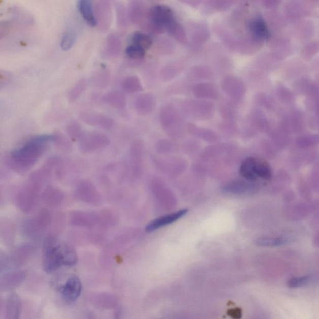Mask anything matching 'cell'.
I'll return each mask as SVG.
<instances>
[{
	"instance_id": "17",
	"label": "cell",
	"mask_w": 319,
	"mask_h": 319,
	"mask_svg": "<svg viewBox=\"0 0 319 319\" xmlns=\"http://www.w3.org/2000/svg\"><path fill=\"white\" fill-rule=\"evenodd\" d=\"M104 103L115 109L123 108L126 105V99L122 92L114 90L107 92L103 96Z\"/></svg>"
},
{
	"instance_id": "26",
	"label": "cell",
	"mask_w": 319,
	"mask_h": 319,
	"mask_svg": "<svg viewBox=\"0 0 319 319\" xmlns=\"http://www.w3.org/2000/svg\"><path fill=\"white\" fill-rule=\"evenodd\" d=\"M121 86L124 91L128 93L138 92L142 89L139 79L136 76H129L123 79Z\"/></svg>"
},
{
	"instance_id": "15",
	"label": "cell",
	"mask_w": 319,
	"mask_h": 319,
	"mask_svg": "<svg viewBox=\"0 0 319 319\" xmlns=\"http://www.w3.org/2000/svg\"><path fill=\"white\" fill-rule=\"evenodd\" d=\"M249 29L255 38L260 40L268 39L269 32L265 21L260 18H255L249 24Z\"/></svg>"
},
{
	"instance_id": "20",
	"label": "cell",
	"mask_w": 319,
	"mask_h": 319,
	"mask_svg": "<svg viewBox=\"0 0 319 319\" xmlns=\"http://www.w3.org/2000/svg\"><path fill=\"white\" fill-rule=\"evenodd\" d=\"M63 193L59 189L53 186H49L43 194V199L49 205H57L62 202Z\"/></svg>"
},
{
	"instance_id": "25",
	"label": "cell",
	"mask_w": 319,
	"mask_h": 319,
	"mask_svg": "<svg viewBox=\"0 0 319 319\" xmlns=\"http://www.w3.org/2000/svg\"><path fill=\"white\" fill-rule=\"evenodd\" d=\"M288 239L283 236L280 237L262 238L257 239L255 244L257 246L263 247H277L288 243Z\"/></svg>"
},
{
	"instance_id": "3",
	"label": "cell",
	"mask_w": 319,
	"mask_h": 319,
	"mask_svg": "<svg viewBox=\"0 0 319 319\" xmlns=\"http://www.w3.org/2000/svg\"><path fill=\"white\" fill-rule=\"evenodd\" d=\"M42 185L31 179L19 191L16 197V203L24 212H28L34 208L37 202Z\"/></svg>"
},
{
	"instance_id": "14",
	"label": "cell",
	"mask_w": 319,
	"mask_h": 319,
	"mask_svg": "<svg viewBox=\"0 0 319 319\" xmlns=\"http://www.w3.org/2000/svg\"><path fill=\"white\" fill-rule=\"evenodd\" d=\"M78 9L84 20L88 25L94 27L98 24L92 0H79Z\"/></svg>"
},
{
	"instance_id": "4",
	"label": "cell",
	"mask_w": 319,
	"mask_h": 319,
	"mask_svg": "<svg viewBox=\"0 0 319 319\" xmlns=\"http://www.w3.org/2000/svg\"><path fill=\"white\" fill-rule=\"evenodd\" d=\"M110 144L109 137L99 132L84 133L79 140L80 149L84 152H93L103 149Z\"/></svg>"
},
{
	"instance_id": "18",
	"label": "cell",
	"mask_w": 319,
	"mask_h": 319,
	"mask_svg": "<svg viewBox=\"0 0 319 319\" xmlns=\"http://www.w3.org/2000/svg\"><path fill=\"white\" fill-rule=\"evenodd\" d=\"M239 173L247 180L257 181L258 177L256 172V158L248 157L244 160L241 165Z\"/></svg>"
},
{
	"instance_id": "10",
	"label": "cell",
	"mask_w": 319,
	"mask_h": 319,
	"mask_svg": "<svg viewBox=\"0 0 319 319\" xmlns=\"http://www.w3.org/2000/svg\"><path fill=\"white\" fill-rule=\"evenodd\" d=\"M187 213H188V210L183 209V210L177 211V212L159 217V218L153 220L150 224H148L146 228H145V230L148 233L155 232V230H158L160 228H163L167 226V225H169L177 221L181 217L185 216Z\"/></svg>"
},
{
	"instance_id": "24",
	"label": "cell",
	"mask_w": 319,
	"mask_h": 319,
	"mask_svg": "<svg viewBox=\"0 0 319 319\" xmlns=\"http://www.w3.org/2000/svg\"><path fill=\"white\" fill-rule=\"evenodd\" d=\"M256 172L258 178L269 180L272 178V171L270 166L265 161L256 158Z\"/></svg>"
},
{
	"instance_id": "27",
	"label": "cell",
	"mask_w": 319,
	"mask_h": 319,
	"mask_svg": "<svg viewBox=\"0 0 319 319\" xmlns=\"http://www.w3.org/2000/svg\"><path fill=\"white\" fill-rule=\"evenodd\" d=\"M63 265L67 266H74L78 263V254L73 248L66 246L62 247Z\"/></svg>"
},
{
	"instance_id": "30",
	"label": "cell",
	"mask_w": 319,
	"mask_h": 319,
	"mask_svg": "<svg viewBox=\"0 0 319 319\" xmlns=\"http://www.w3.org/2000/svg\"><path fill=\"white\" fill-rule=\"evenodd\" d=\"M166 27L170 34L172 35L177 40L180 41L181 42L186 40L185 31H184L182 27L175 20L168 24Z\"/></svg>"
},
{
	"instance_id": "28",
	"label": "cell",
	"mask_w": 319,
	"mask_h": 319,
	"mask_svg": "<svg viewBox=\"0 0 319 319\" xmlns=\"http://www.w3.org/2000/svg\"><path fill=\"white\" fill-rule=\"evenodd\" d=\"M67 131L68 136L73 140H78L83 134L81 124L76 120H71L68 123Z\"/></svg>"
},
{
	"instance_id": "9",
	"label": "cell",
	"mask_w": 319,
	"mask_h": 319,
	"mask_svg": "<svg viewBox=\"0 0 319 319\" xmlns=\"http://www.w3.org/2000/svg\"><path fill=\"white\" fill-rule=\"evenodd\" d=\"M150 17L153 24L161 27H166L168 24L175 20L172 10L163 5L153 7L150 10Z\"/></svg>"
},
{
	"instance_id": "1",
	"label": "cell",
	"mask_w": 319,
	"mask_h": 319,
	"mask_svg": "<svg viewBox=\"0 0 319 319\" xmlns=\"http://www.w3.org/2000/svg\"><path fill=\"white\" fill-rule=\"evenodd\" d=\"M52 141V135L32 137L10 153L8 158V166L15 172L28 171L45 154Z\"/></svg>"
},
{
	"instance_id": "32",
	"label": "cell",
	"mask_w": 319,
	"mask_h": 319,
	"mask_svg": "<svg viewBox=\"0 0 319 319\" xmlns=\"http://www.w3.org/2000/svg\"><path fill=\"white\" fill-rule=\"evenodd\" d=\"M109 74L106 71H101V72L94 74L91 80L92 83L95 86L100 88L106 87L109 84Z\"/></svg>"
},
{
	"instance_id": "11",
	"label": "cell",
	"mask_w": 319,
	"mask_h": 319,
	"mask_svg": "<svg viewBox=\"0 0 319 319\" xmlns=\"http://www.w3.org/2000/svg\"><path fill=\"white\" fill-rule=\"evenodd\" d=\"M26 273L23 271L11 272L2 275L0 280V289L2 291L13 290L21 285L26 278Z\"/></svg>"
},
{
	"instance_id": "2",
	"label": "cell",
	"mask_w": 319,
	"mask_h": 319,
	"mask_svg": "<svg viewBox=\"0 0 319 319\" xmlns=\"http://www.w3.org/2000/svg\"><path fill=\"white\" fill-rule=\"evenodd\" d=\"M63 265L62 247L58 239L49 236L43 243V268L46 273L51 274Z\"/></svg>"
},
{
	"instance_id": "22",
	"label": "cell",
	"mask_w": 319,
	"mask_h": 319,
	"mask_svg": "<svg viewBox=\"0 0 319 319\" xmlns=\"http://www.w3.org/2000/svg\"><path fill=\"white\" fill-rule=\"evenodd\" d=\"M251 189L250 184L241 181H232L227 184L222 188V190L227 194L241 195L246 193Z\"/></svg>"
},
{
	"instance_id": "29",
	"label": "cell",
	"mask_w": 319,
	"mask_h": 319,
	"mask_svg": "<svg viewBox=\"0 0 319 319\" xmlns=\"http://www.w3.org/2000/svg\"><path fill=\"white\" fill-rule=\"evenodd\" d=\"M134 45L141 46L142 48L146 49L149 48L152 44V40L149 36L142 33L137 32L134 34L132 38Z\"/></svg>"
},
{
	"instance_id": "35",
	"label": "cell",
	"mask_w": 319,
	"mask_h": 319,
	"mask_svg": "<svg viewBox=\"0 0 319 319\" xmlns=\"http://www.w3.org/2000/svg\"><path fill=\"white\" fill-rule=\"evenodd\" d=\"M149 99L147 95H143L137 99L136 102V107L140 113L144 114L149 109Z\"/></svg>"
},
{
	"instance_id": "19",
	"label": "cell",
	"mask_w": 319,
	"mask_h": 319,
	"mask_svg": "<svg viewBox=\"0 0 319 319\" xmlns=\"http://www.w3.org/2000/svg\"><path fill=\"white\" fill-rule=\"evenodd\" d=\"M91 302L92 305L99 309H109L115 307L117 299L111 294H98L92 297Z\"/></svg>"
},
{
	"instance_id": "5",
	"label": "cell",
	"mask_w": 319,
	"mask_h": 319,
	"mask_svg": "<svg viewBox=\"0 0 319 319\" xmlns=\"http://www.w3.org/2000/svg\"><path fill=\"white\" fill-rule=\"evenodd\" d=\"M50 220L51 216L48 211H41L37 216L27 220L24 224V234L29 238H39L48 227Z\"/></svg>"
},
{
	"instance_id": "23",
	"label": "cell",
	"mask_w": 319,
	"mask_h": 319,
	"mask_svg": "<svg viewBox=\"0 0 319 319\" xmlns=\"http://www.w3.org/2000/svg\"><path fill=\"white\" fill-rule=\"evenodd\" d=\"M88 82L86 79L79 80L78 82L71 88L68 92V100L71 103H75L78 101L82 93L86 90Z\"/></svg>"
},
{
	"instance_id": "13",
	"label": "cell",
	"mask_w": 319,
	"mask_h": 319,
	"mask_svg": "<svg viewBox=\"0 0 319 319\" xmlns=\"http://www.w3.org/2000/svg\"><path fill=\"white\" fill-rule=\"evenodd\" d=\"M22 304L20 297L16 293H12L8 296L5 306V317L7 319H18L20 317Z\"/></svg>"
},
{
	"instance_id": "6",
	"label": "cell",
	"mask_w": 319,
	"mask_h": 319,
	"mask_svg": "<svg viewBox=\"0 0 319 319\" xmlns=\"http://www.w3.org/2000/svg\"><path fill=\"white\" fill-rule=\"evenodd\" d=\"M75 195L80 200L92 205H99L101 202L100 192L92 182L89 180L79 181L76 184Z\"/></svg>"
},
{
	"instance_id": "21",
	"label": "cell",
	"mask_w": 319,
	"mask_h": 319,
	"mask_svg": "<svg viewBox=\"0 0 319 319\" xmlns=\"http://www.w3.org/2000/svg\"><path fill=\"white\" fill-rule=\"evenodd\" d=\"M52 139L55 146L63 152H70L73 149V144L70 139L60 132L52 134Z\"/></svg>"
},
{
	"instance_id": "12",
	"label": "cell",
	"mask_w": 319,
	"mask_h": 319,
	"mask_svg": "<svg viewBox=\"0 0 319 319\" xmlns=\"http://www.w3.org/2000/svg\"><path fill=\"white\" fill-rule=\"evenodd\" d=\"M71 224L74 226L90 228L99 224L98 214L76 211L71 214Z\"/></svg>"
},
{
	"instance_id": "36",
	"label": "cell",
	"mask_w": 319,
	"mask_h": 319,
	"mask_svg": "<svg viewBox=\"0 0 319 319\" xmlns=\"http://www.w3.org/2000/svg\"><path fill=\"white\" fill-rule=\"evenodd\" d=\"M228 315L234 318H240L242 316V311L240 309H230L228 311Z\"/></svg>"
},
{
	"instance_id": "8",
	"label": "cell",
	"mask_w": 319,
	"mask_h": 319,
	"mask_svg": "<svg viewBox=\"0 0 319 319\" xmlns=\"http://www.w3.org/2000/svg\"><path fill=\"white\" fill-rule=\"evenodd\" d=\"M79 119L87 125L105 129L113 127L115 122L111 117L93 112H81Z\"/></svg>"
},
{
	"instance_id": "33",
	"label": "cell",
	"mask_w": 319,
	"mask_h": 319,
	"mask_svg": "<svg viewBox=\"0 0 319 319\" xmlns=\"http://www.w3.org/2000/svg\"><path fill=\"white\" fill-rule=\"evenodd\" d=\"M145 49L141 46L134 45L129 46L125 49V53L132 59H139L145 56Z\"/></svg>"
},
{
	"instance_id": "34",
	"label": "cell",
	"mask_w": 319,
	"mask_h": 319,
	"mask_svg": "<svg viewBox=\"0 0 319 319\" xmlns=\"http://www.w3.org/2000/svg\"><path fill=\"white\" fill-rule=\"evenodd\" d=\"M310 280L311 277L310 276L293 277L288 280V285L292 289L302 288L309 284Z\"/></svg>"
},
{
	"instance_id": "16",
	"label": "cell",
	"mask_w": 319,
	"mask_h": 319,
	"mask_svg": "<svg viewBox=\"0 0 319 319\" xmlns=\"http://www.w3.org/2000/svg\"><path fill=\"white\" fill-rule=\"evenodd\" d=\"M33 247L28 244H24L14 250L12 256L14 265H23L28 260L33 252Z\"/></svg>"
},
{
	"instance_id": "7",
	"label": "cell",
	"mask_w": 319,
	"mask_h": 319,
	"mask_svg": "<svg viewBox=\"0 0 319 319\" xmlns=\"http://www.w3.org/2000/svg\"><path fill=\"white\" fill-rule=\"evenodd\" d=\"M82 286L81 280L76 276H72L60 288L63 298L66 301L71 303L76 301L81 296Z\"/></svg>"
},
{
	"instance_id": "31",
	"label": "cell",
	"mask_w": 319,
	"mask_h": 319,
	"mask_svg": "<svg viewBox=\"0 0 319 319\" xmlns=\"http://www.w3.org/2000/svg\"><path fill=\"white\" fill-rule=\"evenodd\" d=\"M76 41V35L73 31L66 32L60 41V48L67 51L73 48Z\"/></svg>"
}]
</instances>
